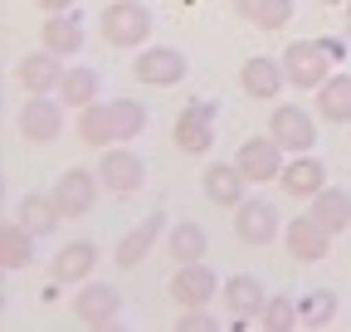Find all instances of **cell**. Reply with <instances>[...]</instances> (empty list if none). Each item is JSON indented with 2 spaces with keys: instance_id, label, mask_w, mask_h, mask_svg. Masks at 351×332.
<instances>
[{
  "instance_id": "obj_6",
  "label": "cell",
  "mask_w": 351,
  "mask_h": 332,
  "mask_svg": "<svg viewBox=\"0 0 351 332\" xmlns=\"http://www.w3.org/2000/svg\"><path fill=\"white\" fill-rule=\"evenodd\" d=\"M219 298H225V308H230V327H234V332L249 327V322H258L263 303H269V294H263V283H258L254 274L225 278V283H219Z\"/></svg>"
},
{
  "instance_id": "obj_18",
  "label": "cell",
  "mask_w": 351,
  "mask_h": 332,
  "mask_svg": "<svg viewBox=\"0 0 351 332\" xmlns=\"http://www.w3.org/2000/svg\"><path fill=\"white\" fill-rule=\"evenodd\" d=\"M278 186L293 195V200H313L322 186H327V166L313 156V152H298L288 166H283V176H278Z\"/></svg>"
},
{
  "instance_id": "obj_12",
  "label": "cell",
  "mask_w": 351,
  "mask_h": 332,
  "mask_svg": "<svg viewBox=\"0 0 351 332\" xmlns=\"http://www.w3.org/2000/svg\"><path fill=\"white\" fill-rule=\"evenodd\" d=\"M64 54H54V49H34V54H25L20 59V69H15V83H20V88L25 93H59V83H64V64H59Z\"/></svg>"
},
{
  "instance_id": "obj_5",
  "label": "cell",
  "mask_w": 351,
  "mask_h": 332,
  "mask_svg": "<svg viewBox=\"0 0 351 332\" xmlns=\"http://www.w3.org/2000/svg\"><path fill=\"white\" fill-rule=\"evenodd\" d=\"M98 171H83V166H69V171L54 181V205L64 211V220H83L88 211H93V200H98Z\"/></svg>"
},
{
  "instance_id": "obj_37",
  "label": "cell",
  "mask_w": 351,
  "mask_h": 332,
  "mask_svg": "<svg viewBox=\"0 0 351 332\" xmlns=\"http://www.w3.org/2000/svg\"><path fill=\"white\" fill-rule=\"evenodd\" d=\"M346 25H351V0H346Z\"/></svg>"
},
{
  "instance_id": "obj_33",
  "label": "cell",
  "mask_w": 351,
  "mask_h": 332,
  "mask_svg": "<svg viewBox=\"0 0 351 332\" xmlns=\"http://www.w3.org/2000/svg\"><path fill=\"white\" fill-rule=\"evenodd\" d=\"M181 332H215V313H205V308H186Z\"/></svg>"
},
{
  "instance_id": "obj_17",
  "label": "cell",
  "mask_w": 351,
  "mask_h": 332,
  "mask_svg": "<svg viewBox=\"0 0 351 332\" xmlns=\"http://www.w3.org/2000/svg\"><path fill=\"white\" fill-rule=\"evenodd\" d=\"M93 264H98V244L93 239H69V244H59V254L49 259V278L54 283H88Z\"/></svg>"
},
{
  "instance_id": "obj_19",
  "label": "cell",
  "mask_w": 351,
  "mask_h": 332,
  "mask_svg": "<svg viewBox=\"0 0 351 332\" xmlns=\"http://www.w3.org/2000/svg\"><path fill=\"white\" fill-rule=\"evenodd\" d=\"M205 195L215 200V205H225V211H234V205L249 195V176L239 171L234 161H215V166H205Z\"/></svg>"
},
{
  "instance_id": "obj_35",
  "label": "cell",
  "mask_w": 351,
  "mask_h": 332,
  "mask_svg": "<svg viewBox=\"0 0 351 332\" xmlns=\"http://www.w3.org/2000/svg\"><path fill=\"white\" fill-rule=\"evenodd\" d=\"M317 45H322L327 59H341V39H317Z\"/></svg>"
},
{
  "instance_id": "obj_22",
  "label": "cell",
  "mask_w": 351,
  "mask_h": 332,
  "mask_svg": "<svg viewBox=\"0 0 351 332\" xmlns=\"http://www.w3.org/2000/svg\"><path fill=\"white\" fill-rule=\"evenodd\" d=\"M39 45L44 49H54V54H78L83 49V20L73 15V10H64V15H49L39 25Z\"/></svg>"
},
{
  "instance_id": "obj_15",
  "label": "cell",
  "mask_w": 351,
  "mask_h": 332,
  "mask_svg": "<svg viewBox=\"0 0 351 332\" xmlns=\"http://www.w3.org/2000/svg\"><path fill=\"white\" fill-rule=\"evenodd\" d=\"M171 298L181 303V308H205V303H215V269H210L205 259L181 264V269L171 274Z\"/></svg>"
},
{
  "instance_id": "obj_3",
  "label": "cell",
  "mask_w": 351,
  "mask_h": 332,
  "mask_svg": "<svg viewBox=\"0 0 351 332\" xmlns=\"http://www.w3.org/2000/svg\"><path fill=\"white\" fill-rule=\"evenodd\" d=\"M283 73H288V83L293 88H322V83L332 78V59L322 54V45L317 39H293V45L283 49Z\"/></svg>"
},
{
  "instance_id": "obj_9",
  "label": "cell",
  "mask_w": 351,
  "mask_h": 332,
  "mask_svg": "<svg viewBox=\"0 0 351 332\" xmlns=\"http://www.w3.org/2000/svg\"><path fill=\"white\" fill-rule=\"evenodd\" d=\"M269 137L283 147V152H313V142H317V128H313V117H307L298 103H278L274 108V117H269Z\"/></svg>"
},
{
  "instance_id": "obj_24",
  "label": "cell",
  "mask_w": 351,
  "mask_h": 332,
  "mask_svg": "<svg viewBox=\"0 0 351 332\" xmlns=\"http://www.w3.org/2000/svg\"><path fill=\"white\" fill-rule=\"evenodd\" d=\"M15 220L29 230V235H54L59 230V220H64V211L54 205V195H20V205H15Z\"/></svg>"
},
{
  "instance_id": "obj_20",
  "label": "cell",
  "mask_w": 351,
  "mask_h": 332,
  "mask_svg": "<svg viewBox=\"0 0 351 332\" xmlns=\"http://www.w3.org/2000/svg\"><path fill=\"white\" fill-rule=\"evenodd\" d=\"M283 239H288V254H293V259H302V264H317V259H327V244H332V235H327V230H322L313 215L288 220Z\"/></svg>"
},
{
  "instance_id": "obj_8",
  "label": "cell",
  "mask_w": 351,
  "mask_h": 332,
  "mask_svg": "<svg viewBox=\"0 0 351 332\" xmlns=\"http://www.w3.org/2000/svg\"><path fill=\"white\" fill-rule=\"evenodd\" d=\"M98 181L112 191V195H132L142 181H147V166L137 152H127V147H103L98 156Z\"/></svg>"
},
{
  "instance_id": "obj_14",
  "label": "cell",
  "mask_w": 351,
  "mask_h": 332,
  "mask_svg": "<svg viewBox=\"0 0 351 332\" xmlns=\"http://www.w3.org/2000/svg\"><path fill=\"white\" fill-rule=\"evenodd\" d=\"M73 318H78L83 327H112V322L122 318L117 288H108V283H83L78 298H73Z\"/></svg>"
},
{
  "instance_id": "obj_29",
  "label": "cell",
  "mask_w": 351,
  "mask_h": 332,
  "mask_svg": "<svg viewBox=\"0 0 351 332\" xmlns=\"http://www.w3.org/2000/svg\"><path fill=\"white\" fill-rule=\"evenodd\" d=\"M205 230L195 225V220H176V230L166 235V249H171V259H181V264H195V259H205Z\"/></svg>"
},
{
  "instance_id": "obj_25",
  "label": "cell",
  "mask_w": 351,
  "mask_h": 332,
  "mask_svg": "<svg viewBox=\"0 0 351 332\" xmlns=\"http://www.w3.org/2000/svg\"><path fill=\"white\" fill-rule=\"evenodd\" d=\"M234 15L249 20L254 29H283L293 20V0H230Z\"/></svg>"
},
{
  "instance_id": "obj_13",
  "label": "cell",
  "mask_w": 351,
  "mask_h": 332,
  "mask_svg": "<svg viewBox=\"0 0 351 332\" xmlns=\"http://www.w3.org/2000/svg\"><path fill=\"white\" fill-rule=\"evenodd\" d=\"M283 83H288L283 59L254 54V59H244V64H239V88H244L249 98H258V103H274V98L283 93Z\"/></svg>"
},
{
  "instance_id": "obj_36",
  "label": "cell",
  "mask_w": 351,
  "mask_h": 332,
  "mask_svg": "<svg viewBox=\"0 0 351 332\" xmlns=\"http://www.w3.org/2000/svg\"><path fill=\"white\" fill-rule=\"evenodd\" d=\"M322 5H346V0H322Z\"/></svg>"
},
{
  "instance_id": "obj_16",
  "label": "cell",
  "mask_w": 351,
  "mask_h": 332,
  "mask_svg": "<svg viewBox=\"0 0 351 332\" xmlns=\"http://www.w3.org/2000/svg\"><path fill=\"white\" fill-rule=\"evenodd\" d=\"M161 235H166V215H161V211H152V215H147L137 230H127V235L117 239V249H112V264H117V269H137V264L152 254V244H156Z\"/></svg>"
},
{
  "instance_id": "obj_4",
  "label": "cell",
  "mask_w": 351,
  "mask_h": 332,
  "mask_svg": "<svg viewBox=\"0 0 351 332\" xmlns=\"http://www.w3.org/2000/svg\"><path fill=\"white\" fill-rule=\"evenodd\" d=\"M64 108L69 103H54L49 93H29V103H20V137L44 147L64 132Z\"/></svg>"
},
{
  "instance_id": "obj_1",
  "label": "cell",
  "mask_w": 351,
  "mask_h": 332,
  "mask_svg": "<svg viewBox=\"0 0 351 332\" xmlns=\"http://www.w3.org/2000/svg\"><path fill=\"white\" fill-rule=\"evenodd\" d=\"M152 25L156 20H152V10L142 0H112V5H103V15H98V34L112 49H147Z\"/></svg>"
},
{
  "instance_id": "obj_7",
  "label": "cell",
  "mask_w": 351,
  "mask_h": 332,
  "mask_svg": "<svg viewBox=\"0 0 351 332\" xmlns=\"http://www.w3.org/2000/svg\"><path fill=\"white\" fill-rule=\"evenodd\" d=\"M132 73H137V83H147V88H171V83L186 78V54L166 49V45H147V49H137Z\"/></svg>"
},
{
  "instance_id": "obj_31",
  "label": "cell",
  "mask_w": 351,
  "mask_h": 332,
  "mask_svg": "<svg viewBox=\"0 0 351 332\" xmlns=\"http://www.w3.org/2000/svg\"><path fill=\"white\" fill-rule=\"evenodd\" d=\"M293 322H302V313H298V303H293L288 294L269 298V303H263V313H258V327H269V332H288Z\"/></svg>"
},
{
  "instance_id": "obj_27",
  "label": "cell",
  "mask_w": 351,
  "mask_h": 332,
  "mask_svg": "<svg viewBox=\"0 0 351 332\" xmlns=\"http://www.w3.org/2000/svg\"><path fill=\"white\" fill-rule=\"evenodd\" d=\"M317 112L327 122H346L351 128V73H332L317 88Z\"/></svg>"
},
{
  "instance_id": "obj_34",
  "label": "cell",
  "mask_w": 351,
  "mask_h": 332,
  "mask_svg": "<svg viewBox=\"0 0 351 332\" xmlns=\"http://www.w3.org/2000/svg\"><path fill=\"white\" fill-rule=\"evenodd\" d=\"M39 10L44 15H64V10H73V0H39Z\"/></svg>"
},
{
  "instance_id": "obj_2",
  "label": "cell",
  "mask_w": 351,
  "mask_h": 332,
  "mask_svg": "<svg viewBox=\"0 0 351 332\" xmlns=\"http://www.w3.org/2000/svg\"><path fill=\"white\" fill-rule=\"evenodd\" d=\"M215 103H205V98H195V103H186L181 112H176V128H171V142L181 147L186 156H205L210 152V142H215Z\"/></svg>"
},
{
  "instance_id": "obj_30",
  "label": "cell",
  "mask_w": 351,
  "mask_h": 332,
  "mask_svg": "<svg viewBox=\"0 0 351 332\" xmlns=\"http://www.w3.org/2000/svg\"><path fill=\"white\" fill-rule=\"evenodd\" d=\"M112 117H117V142H132V137L147 128V103H137V98H117V103H112Z\"/></svg>"
},
{
  "instance_id": "obj_32",
  "label": "cell",
  "mask_w": 351,
  "mask_h": 332,
  "mask_svg": "<svg viewBox=\"0 0 351 332\" xmlns=\"http://www.w3.org/2000/svg\"><path fill=\"white\" fill-rule=\"evenodd\" d=\"M298 313H302L307 327H327V322L337 318V294H332V288H317V294H307V298L298 303Z\"/></svg>"
},
{
  "instance_id": "obj_26",
  "label": "cell",
  "mask_w": 351,
  "mask_h": 332,
  "mask_svg": "<svg viewBox=\"0 0 351 332\" xmlns=\"http://www.w3.org/2000/svg\"><path fill=\"white\" fill-rule=\"evenodd\" d=\"M34 239H39V235H29L20 220H10L5 230H0V264H5L10 274L29 269V264H34Z\"/></svg>"
},
{
  "instance_id": "obj_23",
  "label": "cell",
  "mask_w": 351,
  "mask_h": 332,
  "mask_svg": "<svg viewBox=\"0 0 351 332\" xmlns=\"http://www.w3.org/2000/svg\"><path fill=\"white\" fill-rule=\"evenodd\" d=\"M78 137H83L88 147H117L112 103H88V108H78Z\"/></svg>"
},
{
  "instance_id": "obj_11",
  "label": "cell",
  "mask_w": 351,
  "mask_h": 332,
  "mask_svg": "<svg viewBox=\"0 0 351 332\" xmlns=\"http://www.w3.org/2000/svg\"><path fill=\"white\" fill-rule=\"evenodd\" d=\"M234 166L258 186V181H278L283 176V147L274 142V137H249V142H239V156H234Z\"/></svg>"
},
{
  "instance_id": "obj_28",
  "label": "cell",
  "mask_w": 351,
  "mask_h": 332,
  "mask_svg": "<svg viewBox=\"0 0 351 332\" xmlns=\"http://www.w3.org/2000/svg\"><path fill=\"white\" fill-rule=\"evenodd\" d=\"M59 103L69 108H88V103H98V69H88V64H69L64 83H59Z\"/></svg>"
},
{
  "instance_id": "obj_21",
  "label": "cell",
  "mask_w": 351,
  "mask_h": 332,
  "mask_svg": "<svg viewBox=\"0 0 351 332\" xmlns=\"http://www.w3.org/2000/svg\"><path fill=\"white\" fill-rule=\"evenodd\" d=\"M307 215H313L327 235H341V230H351V195L341 186H322L313 200H307Z\"/></svg>"
},
{
  "instance_id": "obj_10",
  "label": "cell",
  "mask_w": 351,
  "mask_h": 332,
  "mask_svg": "<svg viewBox=\"0 0 351 332\" xmlns=\"http://www.w3.org/2000/svg\"><path fill=\"white\" fill-rule=\"evenodd\" d=\"M278 211H274V205L269 200H239L234 205V235L244 239V244H254V249H263V244H274L278 239Z\"/></svg>"
}]
</instances>
